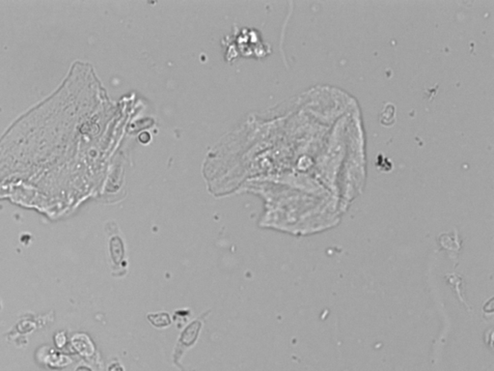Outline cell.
Returning a JSON list of instances; mask_svg holds the SVG:
<instances>
[{
	"label": "cell",
	"mask_w": 494,
	"mask_h": 371,
	"mask_svg": "<svg viewBox=\"0 0 494 371\" xmlns=\"http://www.w3.org/2000/svg\"><path fill=\"white\" fill-rule=\"evenodd\" d=\"M148 319L149 321L151 322L155 327H158V328L168 327L169 325L171 324V318H170L168 313H165V312L148 314Z\"/></svg>",
	"instance_id": "obj_3"
},
{
	"label": "cell",
	"mask_w": 494,
	"mask_h": 371,
	"mask_svg": "<svg viewBox=\"0 0 494 371\" xmlns=\"http://www.w3.org/2000/svg\"><path fill=\"white\" fill-rule=\"evenodd\" d=\"M111 254L113 260L116 263H119V261L122 259L124 255V249H123L122 242L121 239H119L117 237L113 238V240L111 241Z\"/></svg>",
	"instance_id": "obj_4"
},
{
	"label": "cell",
	"mask_w": 494,
	"mask_h": 371,
	"mask_svg": "<svg viewBox=\"0 0 494 371\" xmlns=\"http://www.w3.org/2000/svg\"><path fill=\"white\" fill-rule=\"evenodd\" d=\"M76 371H92V370H91L90 368H88V367H86V366H79V368H78V369H77V370Z\"/></svg>",
	"instance_id": "obj_6"
},
{
	"label": "cell",
	"mask_w": 494,
	"mask_h": 371,
	"mask_svg": "<svg viewBox=\"0 0 494 371\" xmlns=\"http://www.w3.org/2000/svg\"><path fill=\"white\" fill-rule=\"evenodd\" d=\"M109 371H124V368L120 363L116 362V363H113L109 366Z\"/></svg>",
	"instance_id": "obj_5"
},
{
	"label": "cell",
	"mask_w": 494,
	"mask_h": 371,
	"mask_svg": "<svg viewBox=\"0 0 494 371\" xmlns=\"http://www.w3.org/2000/svg\"><path fill=\"white\" fill-rule=\"evenodd\" d=\"M73 343H74V346L76 347V349L79 353H81L82 355L90 356L94 353L93 344L91 343L89 339L84 334L76 335L75 339L73 340Z\"/></svg>",
	"instance_id": "obj_1"
},
{
	"label": "cell",
	"mask_w": 494,
	"mask_h": 371,
	"mask_svg": "<svg viewBox=\"0 0 494 371\" xmlns=\"http://www.w3.org/2000/svg\"><path fill=\"white\" fill-rule=\"evenodd\" d=\"M200 327H201V325L199 322H194L193 324H191L189 327L187 328V330L184 331L181 341L186 345H190L191 343H193L197 338L198 331H199Z\"/></svg>",
	"instance_id": "obj_2"
}]
</instances>
